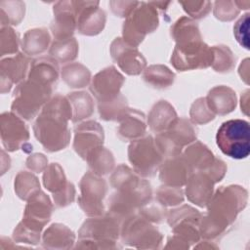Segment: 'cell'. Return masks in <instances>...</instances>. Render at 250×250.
Wrapping results in <instances>:
<instances>
[{"mask_svg": "<svg viewBox=\"0 0 250 250\" xmlns=\"http://www.w3.org/2000/svg\"><path fill=\"white\" fill-rule=\"evenodd\" d=\"M49 34L46 29L36 28L28 30L24 36L23 47L25 52L28 54L42 53L46 50L49 43Z\"/></svg>", "mask_w": 250, "mask_h": 250, "instance_id": "obj_17", "label": "cell"}, {"mask_svg": "<svg viewBox=\"0 0 250 250\" xmlns=\"http://www.w3.org/2000/svg\"><path fill=\"white\" fill-rule=\"evenodd\" d=\"M174 77L175 74L163 65H151L144 74V79L156 88L168 87L173 83Z\"/></svg>", "mask_w": 250, "mask_h": 250, "instance_id": "obj_18", "label": "cell"}, {"mask_svg": "<svg viewBox=\"0 0 250 250\" xmlns=\"http://www.w3.org/2000/svg\"><path fill=\"white\" fill-rule=\"evenodd\" d=\"M77 44L74 38L57 40L53 43L51 54L60 62H67L76 57Z\"/></svg>", "mask_w": 250, "mask_h": 250, "instance_id": "obj_19", "label": "cell"}, {"mask_svg": "<svg viewBox=\"0 0 250 250\" xmlns=\"http://www.w3.org/2000/svg\"><path fill=\"white\" fill-rule=\"evenodd\" d=\"M138 2H110L109 5L115 15L118 17H127L137 6Z\"/></svg>", "mask_w": 250, "mask_h": 250, "instance_id": "obj_25", "label": "cell"}, {"mask_svg": "<svg viewBox=\"0 0 250 250\" xmlns=\"http://www.w3.org/2000/svg\"><path fill=\"white\" fill-rule=\"evenodd\" d=\"M104 132L103 128L94 121H89L80 124L75 129V140L74 148L83 158H87L89 153H91L95 147H100L103 144Z\"/></svg>", "mask_w": 250, "mask_h": 250, "instance_id": "obj_10", "label": "cell"}, {"mask_svg": "<svg viewBox=\"0 0 250 250\" xmlns=\"http://www.w3.org/2000/svg\"><path fill=\"white\" fill-rule=\"evenodd\" d=\"M129 160L136 171L143 176L154 174L160 161L161 155L156 149L150 136L132 143L129 146Z\"/></svg>", "mask_w": 250, "mask_h": 250, "instance_id": "obj_6", "label": "cell"}, {"mask_svg": "<svg viewBox=\"0 0 250 250\" xmlns=\"http://www.w3.org/2000/svg\"><path fill=\"white\" fill-rule=\"evenodd\" d=\"M184 8V10L195 19H200L205 17L211 10V3L208 1L194 2V1H179Z\"/></svg>", "mask_w": 250, "mask_h": 250, "instance_id": "obj_24", "label": "cell"}, {"mask_svg": "<svg viewBox=\"0 0 250 250\" xmlns=\"http://www.w3.org/2000/svg\"><path fill=\"white\" fill-rule=\"evenodd\" d=\"M249 122L242 119L225 121L216 135V143L221 151L233 159H244L249 155Z\"/></svg>", "mask_w": 250, "mask_h": 250, "instance_id": "obj_2", "label": "cell"}, {"mask_svg": "<svg viewBox=\"0 0 250 250\" xmlns=\"http://www.w3.org/2000/svg\"><path fill=\"white\" fill-rule=\"evenodd\" d=\"M214 56L217 57L214 61L213 67L216 71H229L232 67L233 59L230 50L226 46H217L212 48Z\"/></svg>", "mask_w": 250, "mask_h": 250, "instance_id": "obj_21", "label": "cell"}, {"mask_svg": "<svg viewBox=\"0 0 250 250\" xmlns=\"http://www.w3.org/2000/svg\"><path fill=\"white\" fill-rule=\"evenodd\" d=\"M51 85L29 78L15 90V101L12 108L25 119L30 120L37 113L40 106L48 100Z\"/></svg>", "mask_w": 250, "mask_h": 250, "instance_id": "obj_3", "label": "cell"}, {"mask_svg": "<svg viewBox=\"0 0 250 250\" xmlns=\"http://www.w3.org/2000/svg\"><path fill=\"white\" fill-rule=\"evenodd\" d=\"M239 9L235 2L216 1L214 4V15L221 21H230L238 15Z\"/></svg>", "mask_w": 250, "mask_h": 250, "instance_id": "obj_23", "label": "cell"}, {"mask_svg": "<svg viewBox=\"0 0 250 250\" xmlns=\"http://www.w3.org/2000/svg\"><path fill=\"white\" fill-rule=\"evenodd\" d=\"M81 196L79 204L88 215H100L103 213V198L104 197L106 185L103 179L86 174L81 183Z\"/></svg>", "mask_w": 250, "mask_h": 250, "instance_id": "obj_7", "label": "cell"}, {"mask_svg": "<svg viewBox=\"0 0 250 250\" xmlns=\"http://www.w3.org/2000/svg\"><path fill=\"white\" fill-rule=\"evenodd\" d=\"M124 79L113 66L98 73L91 84V91L100 101V104L113 101L119 95V89Z\"/></svg>", "mask_w": 250, "mask_h": 250, "instance_id": "obj_9", "label": "cell"}, {"mask_svg": "<svg viewBox=\"0 0 250 250\" xmlns=\"http://www.w3.org/2000/svg\"><path fill=\"white\" fill-rule=\"evenodd\" d=\"M69 98L73 102V106H74L73 121L74 122L91 115L93 111V103H92V99L87 93L85 92L72 93L71 97L69 96Z\"/></svg>", "mask_w": 250, "mask_h": 250, "instance_id": "obj_20", "label": "cell"}, {"mask_svg": "<svg viewBox=\"0 0 250 250\" xmlns=\"http://www.w3.org/2000/svg\"><path fill=\"white\" fill-rule=\"evenodd\" d=\"M78 30L83 34L99 33L104 25L105 14L99 8V2L73 1Z\"/></svg>", "mask_w": 250, "mask_h": 250, "instance_id": "obj_8", "label": "cell"}, {"mask_svg": "<svg viewBox=\"0 0 250 250\" xmlns=\"http://www.w3.org/2000/svg\"><path fill=\"white\" fill-rule=\"evenodd\" d=\"M125 120L121 124L118 133L125 140L134 139L145 133L146 125L144 114L137 110H128V114H124Z\"/></svg>", "mask_w": 250, "mask_h": 250, "instance_id": "obj_16", "label": "cell"}, {"mask_svg": "<svg viewBox=\"0 0 250 250\" xmlns=\"http://www.w3.org/2000/svg\"><path fill=\"white\" fill-rule=\"evenodd\" d=\"M213 182L202 174L193 175L187 185V194L188 199L199 205L205 206L212 194Z\"/></svg>", "mask_w": 250, "mask_h": 250, "instance_id": "obj_14", "label": "cell"}, {"mask_svg": "<svg viewBox=\"0 0 250 250\" xmlns=\"http://www.w3.org/2000/svg\"><path fill=\"white\" fill-rule=\"evenodd\" d=\"M213 61V49L208 48L201 39L177 44L171 58L175 68L181 71L207 67Z\"/></svg>", "mask_w": 250, "mask_h": 250, "instance_id": "obj_5", "label": "cell"}, {"mask_svg": "<svg viewBox=\"0 0 250 250\" xmlns=\"http://www.w3.org/2000/svg\"><path fill=\"white\" fill-rule=\"evenodd\" d=\"M55 21L52 30L57 40L70 38L76 24V14L73 1H61L54 6Z\"/></svg>", "mask_w": 250, "mask_h": 250, "instance_id": "obj_11", "label": "cell"}, {"mask_svg": "<svg viewBox=\"0 0 250 250\" xmlns=\"http://www.w3.org/2000/svg\"><path fill=\"white\" fill-rule=\"evenodd\" d=\"M70 116V104L63 97L57 96L45 105L34 124V132L46 150L57 151L67 146L70 137L67 120Z\"/></svg>", "mask_w": 250, "mask_h": 250, "instance_id": "obj_1", "label": "cell"}, {"mask_svg": "<svg viewBox=\"0 0 250 250\" xmlns=\"http://www.w3.org/2000/svg\"><path fill=\"white\" fill-rule=\"evenodd\" d=\"M208 98L220 100V102L208 103L211 108L210 110L219 114H226L232 111L236 104L235 93L230 88L225 86L212 89L208 94Z\"/></svg>", "mask_w": 250, "mask_h": 250, "instance_id": "obj_15", "label": "cell"}, {"mask_svg": "<svg viewBox=\"0 0 250 250\" xmlns=\"http://www.w3.org/2000/svg\"><path fill=\"white\" fill-rule=\"evenodd\" d=\"M249 13L242 15L233 26V34L236 41L245 49H249Z\"/></svg>", "mask_w": 250, "mask_h": 250, "instance_id": "obj_22", "label": "cell"}, {"mask_svg": "<svg viewBox=\"0 0 250 250\" xmlns=\"http://www.w3.org/2000/svg\"><path fill=\"white\" fill-rule=\"evenodd\" d=\"M2 140L7 149H18L28 139V131L23 122L11 113L2 115Z\"/></svg>", "mask_w": 250, "mask_h": 250, "instance_id": "obj_13", "label": "cell"}, {"mask_svg": "<svg viewBox=\"0 0 250 250\" xmlns=\"http://www.w3.org/2000/svg\"><path fill=\"white\" fill-rule=\"evenodd\" d=\"M112 58L117 62L123 71L128 74H139L144 66L146 61L136 49L124 45L120 38H116L111 45Z\"/></svg>", "mask_w": 250, "mask_h": 250, "instance_id": "obj_12", "label": "cell"}, {"mask_svg": "<svg viewBox=\"0 0 250 250\" xmlns=\"http://www.w3.org/2000/svg\"><path fill=\"white\" fill-rule=\"evenodd\" d=\"M157 25L158 17L155 7L150 3L138 2L124 22V39L128 43L138 45L143 41L145 35L153 31Z\"/></svg>", "mask_w": 250, "mask_h": 250, "instance_id": "obj_4", "label": "cell"}]
</instances>
